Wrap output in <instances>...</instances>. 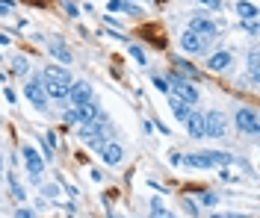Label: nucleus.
<instances>
[{"label":"nucleus","instance_id":"f257e3e1","mask_svg":"<svg viewBox=\"0 0 260 218\" xmlns=\"http://www.w3.org/2000/svg\"><path fill=\"white\" fill-rule=\"evenodd\" d=\"M21 159H24V165H27V174H30L32 183H42V174H45V159L39 156V151H36L32 145H24V148H21Z\"/></svg>","mask_w":260,"mask_h":218},{"label":"nucleus","instance_id":"f03ea898","mask_svg":"<svg viewBox=\"0 0 260 218\" xmlns=\"http://www.w3.org/2000/svg\"><path fill=\"white\" fill-rule=\"evenodd\" d=\"M234 124H237V130L245 133V136H257L260 133L257 112H254L251 106H240V109H237V115H234Z\"/></svg>","mask_w":260,"mask_h":218},{"label":"nucleus","instance_id":"7ed1b4c3","mask_svg":"<svg viewBox=\"0 0 260 218\" xmlns=\"http://www.w3.org/2000/svg\"><path fill=\"white\" fill-rule=\"evenodd\" d=\"M24 98L39 109V112H45L48 109V95H45V83L39 80V77H32V80H27L24 83Z\"/></svg>","mask_w":260,"mask_h":218},{"label":"nucleus","instance_id":"20e7f679","mask_svg":"<svg viewBox=\"0 0 260 218\" xmlns=\"http://www.w3.org/2000/svg\"><path fill=\"white\" fill-rule=\"evenodd\" d=\"M228 133V118L225 112H219V109H213L204 115V136L207 139H222Z\"/></svg>","mask_w":260,"mask_h":218},{"label":"nucleus","instance_id":"39448f33","mask_svg":"<svg viewBox=\"0 0 260 218\" xmlns=\"http://www.w3.org/2000/svg\"><path fill=\"white\" fill-rule=\"evenodd\" d=\"M210 48V41H204L201 35H195L192 30H183L180 33V51L189 53V56H201V53H207Z\"/></svg>","mask_w":260,"mask_h":218},{"label":"nucleus","instance_id":"423d86ee","mask_svg":"<svg viewBox=\"0 0 260 218\" xmlns=\"http://www.w3.org/2000/svg\"><path fill=\"white\" fill-rule=\"evenodd\" d=\"M89 101H95V92L86 80H77V83L68 85V103L71 106H80V103H89Z\"/></svg>","mask_w":260,"mask_h":218},{"label":"nucleus","instance_id":"0eeeda50","mask_svg":"<svg viewBox=\"0 0 260 218\" xmlns=\"http://www.w3.org/2000/svg\"><path fill=\"white\" fill-rule=\"evenodd\" d=\"M189 30H192L195 35H201L204 41H210V38H216V35L222 33V30L216 27V21H210V18H204V15H195L192 21H189Z\"/></svg>","mask_w":260,"mask_h":218},{"label":"nucleus","instance_id":"6e6552de","mask_svg":"<svg viewBox=\"0 0 260 218\" xmlns=\"http://www.w3.org/2000/svg\"><path fill=\"white\" fill-rule=\"evenodd\" d=\"M231 62H234L231 51H216L207 56V71H225V68H231Z\"/></svg>","mask_w":260,"mask_h":218},{"label":"nucleus","instance_id":"1a4fd4ad","mask_svg":"<svg viewBox=\"0 0 260 218\" xmlns=\"http://www.w3.org/2000/svg\"><path fill=\"white\" fill-rule=\"evenodd\" d=\"M45 80L42 83H59V85H71V74L65 71V68H59V65H48L45 68V74H42Z\"/></svg>","mask_w":260,"mask_h":218},{"label":"nucleus","instance_id":"9d476101","mask_svg":"<svg viewBox=\"0 0 260 218\" xmlns=\"http://www.w3.org/2000/svg\"><path fill=\"white\" fill-rule=\"evenodd\" d=\"M101 156H104V162H107V165H118V162H121V156H124V151H121V145H118V142H107V145L101 148Z\"/></svg>","mask_w":260,"mask_h":218},{"label":"nucleus","instance_id":"9b49d317","mask_svg":"<svg viewBox=\"0 0 260 218\" xmlns=\"http://www.w3.org/2000/svg\"><path fill=\"white\" fill-rule=\"evenodd\" d=\"M74 109H77V118H80V124H92V121H98V115H101V109H98V101L80 103V106H74Z\"/></svg>","mask_w":260,"mask_h":218},{"label":"nucleus","instance_id":"f8f14e48","mask_svg":"<svg viewBox=\"0 0 260 218\" xmlns=\"http://www.w3.org/2000/svg\"><path fill=\"white\" fill-rule=\"evenodd\" d=\"M183 124H186V133L192 136V139H204V115L189 112V118H186Z\"/></svg>","mask_w":260,"mask_h":218},{"label":"nucleus","instance_id":"ddd939ff","mask_svg":"<svg viewBox=\"0 0 260 218\" xmlns=\"http://www.w3.org/2000/svg\"><path fill=\"white\" fill-rule=\"evenodd\" d=\"M50 56H53V59H59L62 65H71V62H74V53L68 51L59 38H53V45H50Z\"/></svg>","mask_w":260,"mask_h":218},{"label":"nucleus","instance_id":"4468645a","mask_svg":"<svg viewBox=\"0 0 260 218\" xmlns=\"http://www.w3.org/2000/svg\"><path fill=\"white\" fill-rule=\"evenodd\" d=\"M237 15H240V24L243 21H257V6L251 0H240L237 3Z\"/></svg>","mask_w":260,"mask_h":218},{"label":"nucleus","instance_id":"2eb2a0df","mask_svg":"<svg viewBox=\"0 0 260 218\" xmlns=\"http://www.w3.org/2000/svg\"><path fill=\"white\" fill-rule=\"evenodd\" d=\"M180 165H189V168H213L207 153H189V156H180Z\"/></svg>","mask_w":260,"mask_h":218},{"label":"nucleus","instance_id":"dca6fc26","mask_svg":"<svg viewBox=\"0 0 260 218\" xmlns=\"http://www.w3.org/2000/svg\"><path fill=\"white\" fill-rule=\"evenodd\" d=\"M169 106H172V112H175L180 121H186V118H189V112H192V106H189V103H183V101H178L175 95H169Z\"/></svg>","mask_w":260,"mask_h":218},{"label":"nucleus","instance_id":"f3484780","mask_svg":"<svg viewBox=\"0 0 260 218\" xmlns=\"http://www.w3.org/2000/svg\"><path fill=\"white\" fill-rule=\"evenodd\" d=\"M45 95H48V101H65V98H68V85L45 83Z\"/></svg>","mask_w":260,"mask_h":218},{"label":"nucleus","instance_id":"a211bd4d","mask_svg":"<svg viewBox=\"0 0 260 218\" xmlns=\"http://www.w3.org/2000/svg\"><path fill=\"white\" fill-rule=\"evenodd\" d=\"M148 218H175V215L162 206L160 195H154V198H151V212H148Z\"/></svg>","mask_w":260,"mask_h":218},{"label":"nucleus","instance_id":"6ab92c4d","mask_svg":"<svg viewBox=\"0 0 260 218\" xmlns=\"http://www.w3.org/2000/svg\"><path fill=\"white\" fill-rule=\"evenodd\" d=\"M107 6H110V12H130V15H139V6H133L130 0H110Z\"/></svg>","mask_w":260,"mask_h":218},{"label":"nucleus","instance_id":"aec40b11","mask_svg":"<svg viewBox=\"0 0 260 218\" xmlns=\"http://www.w3.org/2000/svg\"><path fill=\"white\" fill-rule=\"evenodd\" d=\"M9 189H12V198H15L18 203L27 198V192H24V186H21V180H18L15 171H9Z\"/></svg>","mask_w":260,"mask_h":218},{"label":"nucleus","instance_id":"412c9836","mask_svg":"<svg viewBox=\"0 0 260 218\" xmlns=\"http://www.w3.org/2000/svg\"><path fill=\"white\" fill-rule=\"evenodd\" d=\"M207 153V159H210V165H231L234 162V156L225 151H204Z\"/></svg>","mask_w":260,"mask_h":218},{"label":"nucleus","instance_id":"4be33fe9","mask_svg":"<svg viewBox=\"0 0 260 218\" xmlns=\"http://www.w3.org/2000/svg\"><path fill=\"white\" fill-rule=\"evenodd\" d=\"M130 56H133V59H136L139 65H148V53L142 51L139 45H130Z\"/></svg>","mask_w":260,"mask_h":218},{"label":"nucleus","instance_id":"5701e85b","mask_svg":"<svg viewBox=\"0 0 260 218\" xmlns=\"http://www.w3.org/2000/svg\"><path fill=\"white\" fill-rule=\"evenodd\" d=\"M198 201L204 203V206H216L219 203V195L216 192H198Z\"/></svg>","mask_w":260,"mask_h":218},{"label":"nucleus","instance_id":"b1692460","mask_svg":"<svg viewBox=\"0 0 260 218\" xmlns=\"http://www.w3.org/2000/svg\"><path fill=\"white\" fill-rule=\"evenodd\" d=\"M12 68H15L18 74H27V71H30V62H27L24 56H15V59H12Z\"/></svg>","mask_w":260,"mask_h":218},{"label":"nucleus","instance_id":"393cba45","mask_svg":"<svg viewBox=\"0 0 260 218\" xmlns=\"http://www.w3.org/2000/svg\"><path fill=\"white\" fill-rule=\"evenodd\" d=\"M178 68L183 71V77H192V80L198 77V71H195V68L189 65V62H183V59H178Z\"/></svg>","mask_w":260,"mask_h":218},{"label":"nucleus","instance_id":"a878e982","mask_svg":"<svg viewBox=\"0 0 260 218\" xmlns=\"http://www.w3.org/2000/svg\"><path fill=\"white\" fill-rule=\"evenodd\" d=\"M42 195H45V198H56V195H59V186L56 183H45L42 186Z\"/></svg>","mask_w":260,"mask_h":218},{"label":"nucleus","instance_id":"bb28decb","mask_svg":"<svg viewBox=\"0 0 260 218\" xmlns=\"http://www.w3.org/2000/svg\"><path fill=\"white\" fill-rule=\"evenodd\" d=\"M154 85L160 89V92H162V95H166V98L172 95V89H169V80H166V77H154Z\"/></svg>","mask_w":260,"mask_h":218},{"label":"nucleus","instance_id":"cd10ccee","mask_svg":"<svg viewBox=\"0 0 260 218\" xmlns=\"http://www.w3.org/2000/svg\"><path fill=\"white\" fill-rule=\"evenodd\" d=\"M62 6H65V12H68V15H71V18H80V6H77L74 0H65Z\"/></svg>","mask_w":260,"mask_h":218},{"label":"nucleus","instance_id":"c85d7f7f","mask_svg":"<svg viewBox=\"0 0 260 218\" xmlns=\"http://www.w3.org/2000/svg\"><path fill=\"white\" fill-rule=\"evenodd\" d=\"M62 118H65V124H71V127H74V124H80V118H77V109H74V106H71Z\"/></svg>","mask_w":260,"mask_h":218},{"label":"nucleus","instance_id":"c756f323","mask_svg":"<svg viewBox=\"0 0 260 218\" xmlns=\"http://www.w3.org/2000/svg\"><path fill=\"white\" fill-rule=\"evenodd\" d=\"M240 30H245L248 35H257L260 30H257V21H245V24H240Z\"/></svg>","mask_w":260,"mask_h":218},{"label":"nucleus","instance_id":"7c9ffc66","mask_svg":"<svg viewBox=\"0 0 260 218\" xmlns=\"http://www.w3.org/2000/svg\"><path fill=\"white\" fill-rule=\"evenodd\" d=\"M12 6H15V0H0V15H9Z\"/></svg>","mask_w":260,"mask_h":218},{"label":"nucleus","instance_id":"2f4dec72","mask_svg":"<svg viewBox=\"0 0 260 218\" xmlns=\"http://www.w3.org/2000/svg\"><path fill=\"white\" fill-rule=\"evenodd\" d=\"M15 218H36V212H32V209H27V206H18Z\"/></svg>","mask_w":260,"mask_h":218},{"label":"nucleus","instance_id":"473e14b6","mask_svg":"<svg viewBox=\"0 0 260 218\" xmlns=\"http://www.w3.org/2000/svg\"><path fill=\"white\" fill-rule=\"evenodd\" d=\"M183 209H186V212H189V215H192V218L198 215V206H195L192 201H183Z\"/></svg>","mask_w":260,"mask_h":218},{"label":"nucleus","instance_id":"72a5a7b5","mask_svg":"<svg viewBox=\"0 0 260 218\" xmlns=\"http://www.w3.org/2000/svg\"><path fill=\"white\" fill-rule=\"evenodd\" d=\"M92 180H95V183H101V180H104V171H98V168H92Z\"/></svg>","mask_w":260,"mask_h":218},{"label":"nucleus","instance_id":"f704fd0d","mask_svg":"<svg viewBox=\"0 0 260 218\" xmlns=\"http://www.w3.org/2000/svg\"><path fill=\"white\" fill-rule=\"evenodd\" d=\"M201 3H207L210 9H219V6H222V0H201Z\"/></svg>","mask_w":260,"mask_h":218},{"label":"nucleus","instance_id":"c9c22d12","mask_svg":"<svg viewBox=\"0 0 260 218\" xmlns=\"http://www.w3.org/2000/svg\"><path fill=\"white\" fill-rule=\"evenodd\" d=\"M0 45L6 48V45H9V35H0Z\"/></svg>","mask_w":260,"mask_h":218},{"label":"nucleus","instance_id":"e433bc0d","mask_svg":"<svg viewBox=\"0 0 260 218\" xmlns=\"http://www.w3.org/2000/svg\"><path fill=\"white\" fill-rule=\"evenodd\" d=\"M225 218H245V215H240V212H228Z\"/></svg>","mask_w":260,"mask_h":218},{"label":"nucleus","instance_id":"4c0bfd02","mask_svg":"<svg viewBox=\"0 0 260 218\" xmlns=\"http://www.w3.org/2000/svg\"><path fill=\"white\" fill-rule=\"evenodd\" d=\"M210 218H225V215H219V212H213V215Z\"/></svg>","mask_w":260,"mask_h":218},{"label":"nucleus","instance_id":"58836bf2","mask_svg":"<svg viewBox=\"0 0 260 218\" xmlns=\"http://www.w3.org/2000/svg\"><path fill=\"white\" fill-rule=\"evenodd\" d=\"M110 218H121V215H110Z\"/></svg>","mask_w":260,"mask_h":218},{"label":"nucleus","instance_id":"ea45409f","mask_svg":"<svg viewBox=\"0 0 260 218\" xmlns=\"http://www.w3.org/2000/svg\"><path fill=\"white\" fill-rule=\"evenodd\" d=\"M0 177H3V171H0Z\"/></svg>","mask_w":260,"mask_h":218}]
</instances>
